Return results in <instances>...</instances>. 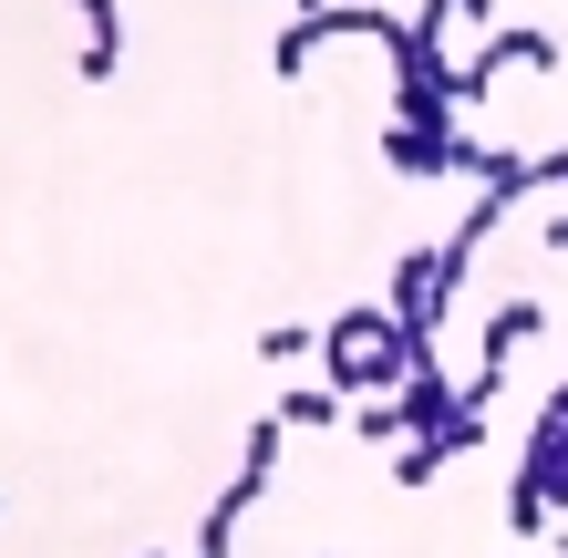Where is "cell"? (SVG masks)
<instances>
[{
    "label": "cell",
    "instance_id": "1",
    "mask_svg": "<svg viewBox=\"0 0 568 558\" xmlns=\"http://www.w3.org/2000/svg\"><path fill=\"white\" fill-rule=\"evenodd\" d=\"M414 363H434V352H424V342H414V332H404V321H393L383 301H352V311L321 332V363H311V373H321V383L352 404V393H393Z\"/></svg>",
    "mask_w": 568,
    "mask_h": 558
},
{
    "label": "cell",
    "instance_id": "2",
    "mask_svg": "<svg viewBox=\"0 0 568 558\" xmlns=\"http://www.w3.org/2000/svg\"><path fill=\"white\" fill-rule=\"evenodd\" d=\"M331 42H404V11H383V0H311L300 21H280V42H270V73H311V62L331 52Z\"/></svg>",
    "mask_w": 568,
    "mask_h": 558
},
{
    "label": "cell",
    "instance_id": "3",
    "mask_svg": "<svg viewBox=\"0 0 568 558\" xmlns=\"http://www.w3.org/2000/svg\"><path fill=\"white\" fill-rule=\"evenodd\" d=\"M383 311L434 352V332H445V311H455V301H445V270H434V248H404V258L383 270Z\"/></svg>",
    "mask_w": 568,
    "mask_h": 558
},
{
    "label": "cell",
    "instance_id": "4",
    "mask_svg": "<svg viewBox=\"0 0 568 558\" xmlns=\"http://www.w3.org/2000/svg\"><path fill=\"white\" fill-rule=\"evenodd\" d=\"M538 342V301H507L486 321V342H476V373H465V393H476V404H496V383H507V363L517 352Z\"/></svg>",
    "mask_w": 568,
    "mask_h": 558
},
{
    "label": "cell",
    "instance_id": "5",
    "mask_svg": "<svg viewBox=\"0 0 568 558\" xmlns=\"http://www.w3.org/2000/svg\"><path fill=\"white\" fill-rule=\"evenodd\" d=\"M83 21V52H73V83H114L124 73V0H62Z\"/></svg>",
    "mask_w": 568,
    "mask_h": 558
},
{
    "label": "cell",
    "instance_id": "6",
    "mask_svg": "<svg viewBox=\"0 0 568 558\" xmlns=\"http://www.w3.org/2000/svg\"><path fill=\"white\" fill-rule=\"evenodd\" d=\"M270 414L290 424V435H331V424H342L352 404H342V393H331V383H290L280 404H270Z\"/></svg>",
    "mask_w": 568,
    "mask_h": 558
},
{
    "label": "cell",
    "instance_id": "7",
    "mask_svg": "<svg viewBox=\"0 0 568 558\" xmlns=\"http://www.w3.org/2000/svg\"><path fill=\"white\" fill-rule=\"evenodd\" d=\"M258 363H280V373H300V363H321V332H258Z\"/></svg>",
    "mask_w": 568,
    "mask_h": 558
},
{
    "label": "cell",
    "instance_id": "8",
    "mask_svg": "<svg viewBox=\"0 0 568 558\" xmlns=\"http://www.w3.org/2000/svg\"><path fill=\"white\" fill-rule=\"evenodd\" d=\"M548 248H568V176H558V207H548Z\"/></svg>",
    "mask_w": 568,
    "mask_h": 558
},
{
    "label": "cell",
    "instance_id": "9",
    "mask_svg": "<svg viewBox=\"0 0 568 558\" xmlns=\"http://www.w3.org/2000/svg\"><path fill=\"white\" fill-rule=\"evenodd\" d=\"M558 558H568V528H558Z\"/></svg>",
    "mask_w": 568,
    "mask_h": 558
},
{
    "label": "cell",
    "instance_id": "10",
    "mask_svg": "<svg viewBox=\"0 0 568 558\" xmlns=\"http://www.w3.org/2000/svg\"><path fill=\"white\" fill-rule=\"evenodd\" d=\"M196 558H207V548H196Z\"/></svg>",
    "mask_w": 568,
    "mask_h": 558
}]
</instances>
